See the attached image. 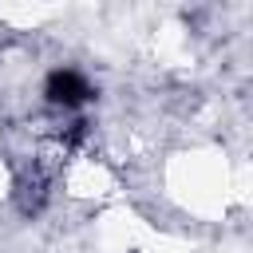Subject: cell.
Masks as SVG:
<instances>
[{
  "label": "cell",
  "mask_w": 253,
  "mask_h": 253,
  "mask_svg": "<svg viewBox=\"0 0 253 253\" xmlns=\"http://www.w3.org/2000/svg\"><path fill=\"white\" fill-rule=\"evenodd\" d=\"M43 95H47V103H51V107L79 111V107L95 95V87L87 83V75H83V71H75V67H55V71L43 79Z\"/></svg>",
  "instance_id": "1"
}]
</instances>
